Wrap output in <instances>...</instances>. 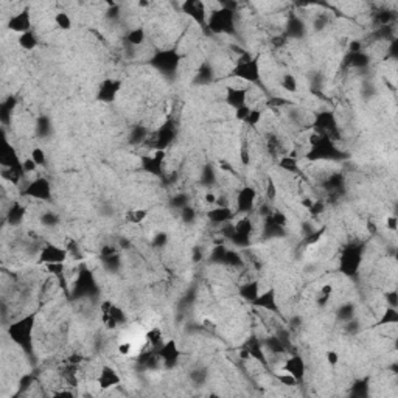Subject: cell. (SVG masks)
<instances>
[{"label": "cell", "instance_id": "7c38bea8", "mask_svg": "<svg viewBox=\"0 0 398 398\" xmlns=\"http://www.w3.org/2000/svg\"><path fill=\"white\" fill-rule=\"evenodd\" d=\"M184 8H185V13L188 16H191L197 24H201V25L206 24V14L207 13H206V5L203 2H187L184 5Z\"/></svg>", "mask_w": 398, "mask_h": 398}, {"label": "cell", "instance_id": "3957f363", "mask_svg": "<svg viewBox=\"0 0 398 398\" xmlns=\"http://www.w3.org/2000/svg\"><path fill=\"white\" fill-rule=\"evenodd\" d=\"M67 249H62L55 244H45L42 249H39L38 261L44 264H55V263H64L67 258Z\"/></svg>", "mask_w": 398, "mask_h": 398}, {"label": "cell", "instance_id": "4fadbf2b", "mask_svg": "<svg viewBox=\"0 0 398 398\" xmlns=\"http://www.w3.org/2000/svg\"><path fill=\"white\" fill-rule=\"evenodd\" d=\"M235 216V212H232L230 207H216L212 212H209V218L215 224H224L230 221Z\"/></svg>", "mask_w": 398, "mask_h": 398}, {"label": "cell", "instance_id": "cb8c5ba5", "mask_svg": "<svg viewBox=\"0 0 398 398\" xmlns=\"http://www.w3.org/2000/svg\"><path fill=\"white\" fill-rule=\"evenodd\" d=\"M339 353L336 350H328V352H325V361H327V364L330 367H336L339 364Z\"/></svg>", "mask_w": 398, "mask_h": 398}, {"label": "cell", "instance_id": "ba28073f", "mask_svg": "<svg viewBox=\"0 0 398 398\" xmlns=\"http://www.w3.org/2000/svg\"><path fill=\"white\" fill-rule=\"evenodd\" d=\"M97 383H98L100 389H104L106 390V389H111V387L118 386L121 383V378L115 372V369H112L111 366H103L101 370H100Z\"/></svg>", "mask_w": 398, "mask_h": 398}, {"label": "cell", "instance_id": "44dd1931", "mask_svg": "<svg viewBox=\"0 0 398 398\" xmlns=\"http://www.w3.org/2000/svg\"><path fill=\"white\" fill-rule=\"evenodd\" d=\"M30 157L38 167H45V164H47V156H45L42 148H38V147L33 148L31 153H30Z\"/></svg>", "mask_w": 398, "mask_h": 398}, {"label": "cell", "instance_id": "2e32d148", "mask_svg": "<svg viewBox=\"0 0 398 398\" xmlns=\"http://www.w3.org/2000/svg\"><path fill=\"white\" fill-rule=\"evenodd\" d=\"M17 44H19V47L24 48V50H34L36 47H38L39 41H38V38H36V34L30 30L27 33L19 34V38H17Z\"/></svg>", "mask_w": 398, "mask_h": 398}, {"label": "cell", "instance_id": "d4e9b609", "mask_svg": "<svg viewBox=\"0 0 398 398\" xmlns=\"http://www.w3.org/2000/svg\"><path fill=\"white\" fill-rule=\"evenodd\" d=\"M147 210H134V212H131V221L134 223V224H140L145 218H147Z\"/></svg>", "mask_w": 398, "mask_h": 398}, {"label": "cell", "instance_id": "d6986e66", "mask_svg": "<svg viewBox=\"0 0 398 398\" xmlns=\"http://www.w3.org/2000/svg\"><path fill=\"white\" fill-rule=\"evenodd\" d=\"M280 168H283L288 173H296L299 170V160L293 156H286L282 157L280 160Z\"/></svg>", "mask_w": 398, "mask_h": 398}, {"label": "cell", "instance_id": "8992f818", "mask_svg": "<svg viewBox=\"0 0 398 398\" xmlns=\"http://www.w3.org/2000/svg\"><path fill=\"white\" fill-rule=\"evenodd\" d=\"M8 28L14 33H27L31 30V17L28 10H22L19 13H16L10 17L8 21Z\"/></svg>", "mask_w": 398, "mask_h": 398}, {"label": "cell", "instance_id": "52a82bcc", "mask_svg": "<svg viewBox=\"0 0 398 398\" xmlns=\"http://www.w3.org/2000/svg\"><path fill=\"white\" fill-rule=\"evenodd\" d=\"M247 94H249V87L227 86L226 87V101L229 103V106L233 107V109H238V107L247 104Z\"/></svg>", "mask_w": 398, "mask_h": 398}, {"label": "cell", "instance_id": "484cf974", "mask_svg": "<svg viewBox=\"0 0 398 398\" xmlns=\"http://www.w3.org/2000/svg\"><path fill=\"white\" fill-rule=\"evenodd\" d=\"M396 216L395 215H389L386 216V229H389L390 232H395L396 230Z\"/></svg>", "mask_w": 398, "mask_h": 398}, {"label": "cell", "instance_id": "e0dca14e", "mask_svg": "<svg viewBox=\"0 0 398 398\" xmlns=\"http://www.w3.org/2000/svg\"><path fill=\"white\" fill-rule=\"evenodd\" d=\"M145 41H147V33L142 27L131 30L128 34H126V42H128L131 47H140Z\"/></svg>", "mask_w": 398, "mask_h": 398}, {"label": "cell", "instance_id": "9a60e30c", "mask_svg": "<svg viewBox=\"0 0 398 398\" xmlns=\"http://www.w3.org/2000/svg\"><path fill=\"white\" fill-rule=\"evenodd\" d=\"M118 87H120L118 81H112V80L104 81L100 87V98L104 101H111L115 97V92L118 90Z\"/></svg>", "mask_w": 398, "mask_h": 398}, {"label": "cell", "instance_id": "6da1fadb", "mask_svg": "<svg viewBox=\"0 0 398 398\" xmlns=\"http://www.w3.org/2000/svg\"><path fill=\"white\" fill-rule=\"evenodd\" d=\"M33 328H34V313L11 323L10 328H8V335L17 344V346L30 350L31 349V339H33L31 338Z\"/></svg>", "mask_w": 398, "mask_h": 398}, {"label": "cell", "instance_id": "ac0fdd59", "mask_svg": "<svg viewBox=\"0 0 398 398\" xmlns=\"http://www.w3.org/2000/svg\"><path fill=\"white\" fill-rule=\"evenodd\" d=\"M280 86L286 90V92L294 94V92H297V78L291 74H286V75H283Z\"/></svg>", "mask_w": 398, "mask_h": 398}, {"label": "cell", "instance_id": "7a4b0ae2", "mask_svg": "<svg viewBox=\"0 0 398 398\" xmlns=\"http://www.w3.org/2000/svg\"><path fill=\"white\" fill-rule=\"evenodd\" d=\"M260 58H250L247 53H244L240 59L235 62V69L232 70L230 77H237L249 83H257L260 80Z\"/></svg>", "mask_w": 398, "mask_h": 398}, {"label": "cell", "instance_id": "7402d4cb", "mask_svg": "<svg viewBox=\"0 0 398 398\" xmlns=\"http://www.w3.org/2000/svg\"><path fill=\"white\" fill-rule=\"evenodd\" d=\"M266 199H268V203H274L276 199H277V185L274 182V179L273 177H269L266 180Z\"/></svg>", "mask_w": 398, "mask_h": 398}, {"label": "cell", "instance_id": "603a6c76", "mask_svg": "<svg viewBox=\"0 0 398 398\" xmlns=\"http://www.w3.org/2000/svg\"><path fill=\"white\" fill-rule=\"evenodd\" d=\"M134 350V342L132 341H123L118 344V347H117V352L118 355L121 356H129Z\"/></svg>", "mask_w": 398, "mask_h": 398}, {"label": "cell", "instance_id": "5b68a950", "mask_svg": "<svg viewBox=\"0 0 398 398\" xmlns=\"http://www.w3.org/2000/svg\"><path fill=\"white\" fill-rule=\"evenodd\" d=\"M280 370L293 375L297 381H302L303 376H305V372H306V366H305V361L302 359V356L299 355H294L291 358H288L283 361V364L279 367Z\"/></svg>", "mask_w": 398, "mask_h": 398}, {"label": "cell", "instance_id": "8fae6325", "mask_svg": "<svg viewBox=\"0 0 398 398\" xmlns=\"http://www.w3.org/2000/svg\"><path fill=\"white\" fill-rule=\"evenodd\" d=\"M252 303H254L255 306H260V308H263L266 311H279L277 303H276V291L274 289H269V291L263 293Z\"/></svg>", "mask_w": 398, "mask_h": 398}, {"label": "cell", "instance_id": "4316f807", "mask_svg": "<svg viewBox=\"0 0 398 398\" xmlns=\"http://www.w3.org/2000/svg\"><path fill=\"white\" fill-rule=\"evenodd\" d=\"M216 199H218V194H215V193H207L206 194V204L209 206H216Z\"/></svg>", "mask_w": 398, "mask_h": 398}, {"label": "cell", "instance_id": "30bf717a", "mask_svg": "<svg viewBox=\"0 0 398 398\" xmlns=\"http://www.w3.org/2000/svg\"><path fill=\"white\" fill-rule=\"evenodd\" d=\"M24 194H28L34 199H47L50 196V184L44 177H38V179H34L33 182H30Z\"/></svg>", "mask_w": 398, "mask_h": 398}, {"label": "cell", "instance_id": "ffe728a7", "mask_svg": "<svg viewBox=\"0 0 398 398\" xmlns=\"http://www.w3.org/2000/svg\"><path fill=\"white\" fill-rule=\"evenodd\" d=\"M55 24L61 28V30H70L72 28V19H70V16L65 13V11H58L56 14H55Z\"/></svg>", "mask_w": 398, "mask_h": 398}, {"label": "cell", "instance_id": "5bb4252c", "mask_svg": "<svg viewBox=\"0 0 398 398\" xmlns=\"http://www.w3.org/2000/svg\"><path fill=\"white\" fill-rule=\"evenodd\" d=\"M240 296L249 302H254L260 296V289H258V282H247L240 288Z\"/></svg>", "mask_w": 398, "mask_h": 398}, {"label": "cell", "instance_id": "277c9868", "mask_svg": "<svg viewBox=\"0 0 398 398\" xmlns=\"http://www.w3.org/2000/svg\"><path fill=\"white\" fill-rule=\"evenodd\" d=\"M255 199H257V191L254 187H243L237 193V199H235V213H249L255 206Z\"/></svg>", "mask_w": 398, "mask_h": 398}, {"label": "cell", "instance_id": "9c48e42d", "mask_svg": "<svg viewBox=\"0 0 398 398\" xmlns=\"http://www.w3.org/2000/svg\"><path fill=\"white\" fill-rule=\"evenodd\" d=\"M153 64L159 70L171 72V70H176V67L179 64V56L174 51H160L153 58Z\"/></svg>", "mask_w": 398, "mask_h": 398}]
</instances>
